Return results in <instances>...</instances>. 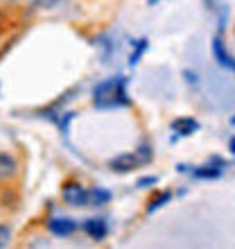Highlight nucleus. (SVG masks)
I'll use <instances>...</instances> for the list:
<instances>
[{"label": "nucleus", "instance_id": "nucleus-1", "mask_svg": "<svg viewBox=\"0 0 235 249\" xmlns=\"http://www.w3.org/2000/svg\"><path fill=\"white\" fill-rule=\"evenodd\" d=\"M91 102L100 111H113V109H127L131 107V98L127 91V77L113 75L109 79H102L93 86Z\"/></svg>", "mask_w": 235, "mask_h": 249}, {"label": "nucleus", "instance_id": "nucleus-2", "mask_svg": "<svg viewBox=\"0 0 235 249\" xmlns=\"http://www.w3.org/2000/svg\"><path fill=\"white\" fill-rule=\"evenodd\" d=\"M61 202L70 209H82L86 206V186L79 179H66L61 184Z\"/></svg>", "mask_w": 235, "mask_h": 249}, {"label": "nucleus", "instance_id": "nucleus-3", "mask_svg": "<svg viewBox=\"0 0 235 249\" xmlns=\"http://www.w3.org/2000/svg\"><path fill=\"white\" fill-rule=\"evenodd\" d=\"M46 229L54 238H70L77 233L79 222L75 217H68V215H50L46 220Z\"/></svg>", "mask_w": 235, "mask_h": 249}, {"label": "nucleus", "instance_id": "nucleus-4", "mask_svg": "<svg viewBox=\"0 0 235 249\" xmlns=\"http://www.w3.org/2000/svg\"><path fill=\"white\" fill-rule=\"evenodd\" d=\"M79 229H82L84 236L91 238L93 243H102V240H106V236H109V222H106L104 217H100V215L82 220Z\"/></svg>", "mask_w": 235, "mask_h": 249}, {"label": "nucleus", "instance_id": "nucleus-5", "mask_svg": "<svg viewBox=\"0 0 235 249\" xmlns=\"http://www.w3.org/2000/svg\"><path fill=\"white\" fill-rule=\"evenodd\" d=\"M109 170L111 172H118V175H127V172H134L138 168H143V161L138 157L136 152H124V154H118L109 161Z\"/></svg>", "mask_w": 235, "mask_h": 249}, {"label": "nucleus", "instance_id": "nucleus-6", "mask_svg": "<svg viewBox=\"0 0 235 249\" xmlns=\"http://www.w3.org/2000/svg\"><path fill=\"white\" fill-rule=\"evenodd\" d=\"M20 175V163L18 159L9 154V152H0V186L14 184Z\"/></svg>", "mask_w": 235, "mask_h": 249}, {"label": "nucleus", "instance_id": "nucleus-7", "mask_svg": "<svg viewBox=\"0 0 235 249\" xmlns=\"http://www.w3.org/2000/svg\"><path fill=\"white\" fill-rule=\"evenodd\" d=\"M229 168V163L226 161H222L219 157H213L208 161V163L199 165V168H192L190 170V175L195 179H219L224 175V170Z\"/></svg>", "mask_w": 235, "mask_h": 249}, {"label": "nucleus", "instance_id": "nucleus-8", "mask_svg": "<svg viewBox=\"0 0 235 249\" xmlns=\"http://www.w3.org/2000/svg\"><path fill=\"white\" fill-rule=\"evenodd\" d=\"M113 193L104 186H93L86 188V206L88 209H104L106 204H111Z\"/></svg>", "mask_w": 235, "mask_h": 249}, {"label": "nucleus", "instance_id": "nucleus-9", "mask_svg": "<svg viewBox=\"0 0 235 249\" xmlns=\"http://www.w3.org/2000/svg\"><path fill=\"white\" fill-rule=\"evenodd\" d=\"M172 131H174L176 138H185V136H192V134H197L199 131V120L197 118H190V116H183V118H174L172 120Z\"/></svg>", "mask_w": 235, "mask_h": 249}, {"label": "nucleus", "instance_id": "nucleus-10", "mask_svg": "<svg viewBox=\"0 0 235 249\" xmlns=\"http://www.w3.org/2000/svg\"><path fill=\"white\" fill-rule=\"evenodd\" d=\"M213 57L217 59V64L224 66V68H233L235 59L231 57V53L226 50V46H224V41H222V34H217L215 39H213Z\"/></svg>", "mask_w": 235, "mask_h": 249}, {"label": "nucleus", "instance_id": "nucleus-11", "mask_svg": "<svg viewBox=\"0 0 235 249\" xmlns=\"http://www.w3.org/2000/svg\"><path fill=\"white\" fill-rule=\"evenodd\" d=\"M95 46H98V54H100V59H102V64H111L113 53H116V43H113L111 36H109V34L98 36Z\"/></svg>", "mask_w": 235, "mask_h": 249}, {"label": "nucleus", "instance_id": "nucleus-12", "mask_svg": "<svg viewBox=\"0 0 235 249\" xmlns=\"http://www.w3.org/2000/svg\"><path fill=\"white\" fill-rule=\"evenodd\" d=\"M172 202V190H158L154 195L150 197V202H147V213H156L158 209H163L165 204Z\"/></svg>", "mask_w": 235, "mask_h": 249}, {"label": "nucleus", "instance_id": "nucleus-13", "mask_svg": "<svg viewBox=\"0 0 235 249\" xmlns=\"http://www.w3.org/2000/svg\"><path fill=\"white\" fill-rule=\"evenodd\" d=\"M147 48H150V39H147V36L134 41V48H131V54H129V66H131V68H134L138 61L143 59V54L147 53Z\"/></svg>", "mask_w": 235, "mask_h": 249}, {"label": "nucleus", "instance_id": "nucleus-14", "mask_svg": "<svg viewBox=\"0 0 235 249\" xmlns=\"http://www.w3.org/2000/svg\"><path fill=\"white\" fill-rule=\"evenodd\" d=\"M72 118H75V113L66 109V111L59 116V120H57V127H59V131H61V136H64V138H68V134H70V123H72Z\"/></svg>", "mask_w": 235, "mask_h": 249}, {"label": "nucleus", "instance_id": "nucleus-15", "mask_svg": "<svg viewBox=\"0 0 235 249\" xmlns=\"http://www.w3.org/2000/svg\"><path fill=\"white\" fill-rule=\"evenodd\" d=\"M136 154L140 157V161H143V165L151 163V159H154V150H151V145L147 143V141H143V143L136 147Z\"/></svg>", "mask_w": 235, "mask_h": 249}, {"label": "nucleus", "instance_id": "nucleus-16", "mask_svg": "<svg viewBox=\"0 0 235 249\" xmlns=\"http://www.w3.org/2000/svg\"><path fill=\"white\" fill-rule=\"evenodd\" d=\"M12 238H14V231L9 224L5 222H0V249H5L12 245Z\"/></svg>", "mask_w": 235, "mask_h": 249}, {"label": "nucleus", "instance_id": "nucleus-17", "mask_svg": "<svg viewBox=\"0 0 235 249\" xmlns=\"http://www.w3.org/2000/svg\"><path fill=\"white\" fill-rule=\"evenodd\" d=\"M158 184V177L156 175H147V177H140L136 181L138 188H151V186H156Z\"/></svg>", "mask_w": 235, "mask_h": 249}, {"label": "nucleus", "instance_id": "nucleus-18", "mask_svg": "<svg viewBox=\"0 0 235 249\" xmlns=\"http://www.w3.org/2000/svg\"><path fill=\"white\" fill-rule=\"evenodd\" d=\"M183 75H185V82H188V84H192V86H195L197 82H199V79H197V75H195V72L185 71V72H183Z\"/></svg>", "mask_w": 235, "mask_h": 249}, {"label": "nucleus", "instance_id": "nucleus-19", "mask_svg": "<svg viewBox=\"0 0 235 249\" xmlns=\"http://www.w3.org/2000/svg\"><path fill=\"white\" fill-rule=\"evenodd\" d=\"M30 247H50V243L43 238H36V243H30Z\"/></svg>", "mask_w": 235, "mask_h": 249}, {"label": "nucleus", "instance_id": "nucleus-20", "mask_svg": "<svg viewBox=\"0 0 235 249\" xmlns=\"http://www.w3.org/2000/svg\"><path fill=\"white\" fill-rule=\"evenodd\" d=\"M229 150H231V154H235V136L229 141Z\"/></svg>", "mask_w": 235, "mask_h": 249}, {"label": "nucleus", "instance_id": "nucleus-21", "mask_svg": "<svg viewBox=\"0 0 235 249\" xmlns=\"http://www.w3.org/2000/svg\"><path fill=\"white\" fill-rule=\"evenodd\" d=\"M2 27H5V14L0 12V32H2Z\"/></svg>", "mask_w": 235, "mask_h": 249}, {"label": "nucleus", "instance_id": "nucleus-22", "mask_svg": "<svg viewBox=\"0 0 235 249\" xmlns=\"http://www.w3.org/2000/svg\"><path fill=\"white\" fill-rule=\"evenodd\" d=\"M12 5H20V2H30V0H9Z\"/></svg>", "mask_w": 235, "mask_h": 249}, {"label": "nucleus", "instance_id": "nucleus-23", "mask_svg": "<svg viewBox=\"0 0 235 249\" xmlns=\"http://www.w3.org/2000/svg\"><path fill=\"white\" fill-rule=\"evenodd\" d=\"M158 2H161V0H147V5H150V7H154V5H158Z\"/></svg>", "mask_w": 235, "mask_h": 249}, {"label": "nucleus", "instance_id": "nucleus-24", "mask_svg": "<svg viewBox=\"0 0 235 249\" xmlns=\"http://www.w3.org/2000/svg\"><path fill=\"white\" fill-rule=\"evenodd\" d=\"M231 124H235V116H233V118H231Z\"/></svg>", "mask_w": 235, "mask_h": 249}, {"label": "nucleus", "instance_id": "nucleus-25", "mask_svg": "<svg viewBox=\"0 0 235 249\" xmlns=\"http://www.w3.org/2000/svg\"><path fill=\"white\" fill-rule=\"evenodd\" d=\"M52 2H59V0H52Z\"/></svg>", "mask_w": 235, "mask_h": 249}]
</instances>
